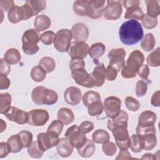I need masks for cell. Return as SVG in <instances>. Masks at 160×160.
<instances>
[{"mask_svg": "<svg viewBox=\"0 0 160 160\" xmlns=\"http://www.w3.org/2000/svg\"><path fill=\"white\" fill-rule=\"evenodd\" d=\"M58 119L64 125L71 124L74 120V114L72 110L68 108H60L57 114Z\"/></svg>", "mask_w": 160, "mask_h": 160, "instance_id": "cell-23", "label": "cell"}, {"mask_svg": "<svg viewBox=\"0 0 160 160\" xmlns=\"http://www.w3.org/2000/svg\"><path fill=\"white\" fill-rule=\"evenodd\" d=\"M131 144L129 148L133 152H139L144 149V142L142 137L136 134H132L130 138Z\"/></svg>", "mask_w": 160, "mask_h": 160, "instance_id": "cell-33", "label": "cell"}, {"mask_svg": "<svg viewBox=\"0 0 160 160\" xmlns=\"http://www.w3.org/2000/svg\"><path fill=\"white\" fill-rule=\"evenodd\" d=\"M63 129V124L59 120H54L49 126L47 131H51L55 132L58 134L60 135Z\"/></svg>", "mask_w": 160, "mask_h": 160, "instance_id": "cell-50", "label": "cell"}, {"mask_svg": "<svg viewBox=\"0 0 160 160\" xmlns=\"http://www.w3.org/2000/svg\"><path fill=\"white\" fill-rule=\"evenodd\" d=\"M12 98L11 94L8 92H2L0 94V112L5 114L11 107Z\"/></svg>", "mask_w": 160, "mask_h": 160, "instance_id": "cell-34", "label": "cell"}, {"mask_svg": "<svg viewBox=\"0 0 160 160\" xmlns=\"http://www.w3.org/2000/svg\"><path fill=\"white\" fill-rule=\"evenodd\" d=\"M28 112L29 114L28 123L30 126H42L47 123L49 118L48 112L44 109H32Z\"/></svg>", "mask_w": 160, "mask_h": 160, "instance_id": "cell-13", "label": "cell"}, {"mask_svg": "<svg viewBox=\"0 0 160 160\" xmlns=\"http://www.w3.org/2000/svg\"><path fill=\"white\" fill-rule=\"evenodd\" d=\"M4 115L9 121L21 125L28 123L29 119L28 112L14 106H11Z\"/></svg>", "mask_w": 160, "mask_h": 160, "instance_id": "cell-16", "label": "cell"}, {"mask_svg": "<svg viewBox=\"0 0 160 160\" xmlns=\"http://www.w3.org/2000/svg\"><path fill=\"white\" fill-rule=\"evenodd\" d=\"M31 99L34 103L38 105H52L58 101V96L54 90L39 86L32 89Z\"/></svg>", "mask_w": 160, "mask_h": 160, "instance_id": "cell-4", "label": "cell"}, {"mask_svg": "<svg viewBox=\"0 0 160 160\" xmlns=\"http://www.w3.org/2000/svg\"><path fill=\"white\" fill-rule=\"evenodd\" d=\"M46 72L45 70L39 65L34 66L31 71V77L32 79L37 82L43 81L46 76Z\"/></svg>", "mask_w": 160, "mask_h": 160, "instance_id": "cell-37", "label": "cell"}, {"mask_svg": "<svg viewBox=\"0 0 160 160\" xmlns=\"http://www.w3.org/2000/svg\"><path fill=\"white\" fill-rule=\"evenodd\" d=\"M1 121V132H2L6 129V122H4L2 119H0Z\"/></svg>", "mask_w": 160, "mask_h": 160, "instance_id": "cell-64", "label": "cell"}, {"mask_svg": "<svg viewBox=\"0 0 160 160\" xmlns=\"http://www.w3.org/2000/svg\"><path fill=\"white\" fill-rule=\"evenodd\" d=\"M0 60V74L7 76L11 71V66L4 59Z\"/></svg>", "mask_w": 160, "mask_h": 160, "instance_id": "cell-57", "label": "cell"}, {"mask_svg": "<svg viewBox=\"0 0 160 160\" xmlns=\"http://www.w3.org/2000/svg\"><path fill=\"white\" fill-rule=\"evenodd\" d=\"M126 52L123 48H114L108 52V57L109 59L108 65L114 67L118 71H120L125 65L124 58Z\"/></svg>", "mask_w": 160, "mask_h": 160, "instance_id": "cell-14", "label": "cell"}, {"mask_svg": "<svg viewBox=\"0 0 160 160\" xmlns=\"http://www.w3.org/2000/svg\"><path fill=\"white\" fill-rule=\"evenodd\" d=\"M39 65L41 66L47 73H51L56 68V62L52 58L44 56L39 60Z\"/></svg>", "mask_w": 160, "mask_h": 160, "instance_id": "cell-38", "label": "cell"}, {"mask_svg": "<svg viewBox=\"0 0 160 160\" xmlns=\"http://www.w3.org/2000/svg\"><path fill=\"white\" fill-rule=\"evenodd\" d=\"M11 82L7 76L0 74V89H7L10 86Z\"/></svg>", "mask_w": 160, "mask_h": 160, "instance_id": "cell-59", "label": "cell"}, {"mask_svg": "<svg viewBox=\"0 0 160 160\" xmlns=\"http://www.w3.org/2000/svg\"><path fill=\"white\" fill-rule=\"evenodd\" d=\"M64 98L68 104L71 106H76L81 101L82 92L78 88L70 86L64 91Z\"/></svg>", "mask_w": 160, "mask_h": 160, "instance_id": "cell-19", "label": "cell"}, {"mask_svg": "<svg viewBox=\"0 0 160 160\" xmlns=\"http://www.w3.org/2000/svg\"><path fill=\"white\" fill-rule=\"evenodd\" d=\"M136 131V133L140 135L143 139L144 150H152L156 146L157 138L154 126L148 128H141L137 126Z\"/></svg>", "mask_w": 160, "mask_h": 160, "instance_id": "cell-7", "label": "cell"}, {"mask_svg": "<svg viewBox=\"0 0 160 160\" xmlns=\"http://www.w3.org/2000/svg\"><path fill=\"white\" fill-rule=\"evenodd\" d=\"M122 9L121 1H107L103 15L105 19L110 21H115L118 19L122 14Z\"/></svg>", "mask_w": 160, "mask_h": 160, "instance_id": "cell-12", "label": "cell"}, {"mask_svg": "<svg viewBox=\"0 0 160 160\" xmlns=\"http://www.w3.org/2000/svg\"><path fill=\"white\" fill-rule=\"evenodd\" d=\"M65 138L73 148L76 149L81 148L87 141L86 134L76 124L71 126L67 129L65 133Z\"/></svg>", "mask_w": 160, "mask_h": 160, "instance_id": "cell-8", "label": "cell"}, {"mask_svg": "<svg viewBox=\"0 0 160 160\" xmlns=\"http://www.w3.org/2000/svg\"><path fill=\"white\" fill-rule=\"evenodd\" d=\"M39 37L36 30L29 29L25 31L22 36V49L28 55H33L38 52L39 48L38 42Z\"/></svg>", "mask_w": 160, "mask_h": 160, "instance_id": "cell-5", "label": "cell"}, {"mask_svg": "<svg viewBox=\"0 0 160 160\" xmlns=\"http://www.w3.org/2000/svg\"><path fill=\"white\" fill-rule=\"evenodd\" d=\"M104 110L103 104L101 101L94 102L88 107V114L91 116H96L102 114Z\"/></svg>", "mask_w": 160, "mask_h": 160, "instance_id": "cell-43", "label": "cell"}, {"mask_svg": "<svg viewBox=\"0 0 160 160\" xmlns=\"http://www.w3.org/2000/svg\"><path fill=\"white\" fill-rule=\"evenodd\" d=\"M74 148L66 138H61L56 146L58 154L62 158H68L71 155Z\"/></svg>", "mask_w": 160, "mask_h": 160, "instance_id": "cell-22", "label": "cell"}, {"mask_svg": "<svg viewBox=\"0 0 160 160\" xmlns=\"http://www.w3.org/2000/svg\"><path fill=\"white\" fill-rule=\"evenodd\" d=\"M51 24L50 18L44 14L38 15L36 17L34 21V27L35 30L41 32L48 29Z\"/></svg>", "mask_w": 160, "mask_h": 160, "instance_id": "cell-24", "label": "cell"}, {"mask_svg": "<svg viewBox=\"0 0 160 160\" xmlns=\"http://www.w3.org/2000/svg\"><path fill=\"white\" fill-rule=\"evenodd\" d=\"M148 64L152 67H158L160 65V48L158 47L151 52L146 58Z\"/></svg>", "mask_w": 160, "mask_h": 160, "instance_id": "cell-40", "label": "cell"}, {"mask_svg": "<svg viewBox=\"0 0 160 160\" xmlns=\"http://www.w3.org/2000/svg\"><path fill=\"white\" fill-rule=\"evenodd\" d=\"M80 129L85 134L91 132L94 129V123L89 121H82L79 126Z\"/></svg>", "mask_w": 160, "mask_h": 160, "instance_id": "cell-56", "label": "cell"}, {"mask_svg": "<svg viewBox=\"0 0 160 160\" xmlns=\"http://www.w3.org/2000/svg\"><path fill=\"white\" fill-rule=\"evenodd\" d=\"M139 5L140 4H135L128 8L124 14V18L135 20H142L144 14L142 9L139 7Z\"/></svg>", "mask_w": 160, "mask_h": 160, "instance_id": "cell-25", "label": "cell"}, {"mask_svg": "<svg viewBox=\"0 0 160 160\" xmlns=\"http://www.w3.org/2000/svg\"><path fill=\"white\" fill-rule=\"evenodd\" d=\"M14 6V2L12 0H1L0 1V10L2 12H8Z\"/></svg>", "mask_w": 160, "mask_h": 160, "instance_id": "cell-54", "label": "cell"}, {"mask_svg": "<svg viewBox=\"0 0 160 160\" xmlns=\"http://www.w3.org/2000/svg\"><path fill=\"white\" fill-rule=\"evenodd\" d=\"M92 139L97 144H103L109 141V134L104 129H96L92 134Z\"/></svg>", "mask_w": 160, "mask_h": 160, "instance_id": "cell-36", "label": "cell"}, {"mask_svg": "<svg viewBox=\"0 0 160 160\" xmlns=\"http://www.w3.org/2000/svg\"><path fill=\"white\" fill-rule=\"evenodd\" d=\"M106 68L103 63H99L93 69L91 73L94 82V86L100 87L103 85L106 79Z\"/></svg>", "mask_w": 160, "mask_h": 160, "instance_id": "cell-20", "label": "cell"}, {"mask_svg": "<svg viewBox=\"0 0 160 160\" xmlns=\"http://www.w3.org/2000/svg\"><path fill=\"white\" fill-rule=\"evenodd\" d=\"M124 102L126 108L132 112L137 111L140 108V103L138 100L131 96H127L125 98Z\"/></svg>", "mask_w": 160, "mask_h": 160, "instance_id": "cell-45", "label": "cell"}, {"mask_svg": "<svg viewBox=\"0 0 160 160\" xmlns=\"http://www.w3.org/2000/svg\"><path fill=\"white\" fill-rule=\"evenodd\" d=\"M23 13H24V20L23 21H26L28 20V19L31 18V17L34 16V12L32 9V8H31V6H29V4L26 1V2L21 6Z\"/></svg>", "mask_w": 160, "mask_h": 160, "instance_id": "cell-53", "label": "cell"}, {"mask_svg": "<svg viewBox=\"0 0 160 160\" xmlns=\"http://www.w3.org/2000/svg\"><path fill=\"white\" fill-rule=\"evenodd\" d=\"M147 13L146 14L151 18H157L160 13L159 1L156 0H146Z\"/></svg>", "mask_w": 160, "mask_h": 160, "instance_id": "cell-31", "label": "cell"}, {"mask_svg": "<svg viewBox=\"0 0 160 160\" xmlns=\"http://www.w3.org/2000/svg\"><path fill=\"white\" fill-rule=\"evenodd\" d=\"M26 2L32 8L34 16L46 8V2L44 0H28Z\"/></svg>", "mask_w": 160, "mask_h": 160, "instance_id": "cell-41", "label": "cell"}, {"mask_svg": "<svg viewBox=\"0 0 160 160\" xmlns=\"http://www.w3.org/2000/svg\"><path fill=\"white\" fill-rule=\"evenodd\" d=\"M78 152L82 158L91 157L95 152L96 146L92 140L87 139L86 142L79 148L77 149Z\"/></svg>", "mask_w": 160, "mask_h": 160, "instance_id": "cell-26", "label": "cell"}, {"mask_svg": "<svg viewBox=\"0 0 160 160\" xmlns=\"http://www.w3.org/2000/svg\"><path fill=\"white\" fill-rule=\"evenodd\" d=\"M28 152L29 156L35 159L41 158L44 154V151L39 147L37 141L32 142L28 147Z\"/></svg>", "mask_w": 160, "mask_h": 160, "instance_id": "cell-42", "label": "cell"}, {"mask_svg": "<svg viewBox=\"0 0 160 160\" xmlns=\"http://www.w3.org/2000/svg\"><path fill=\"white\" fill-rule=\"evenodd\" d=\"M151 103L152 106L156 107H159L160 106V91L159 90H157L155 91L151 99Z\"/></svg>", "mask_w": 160, "mask_h": 160, "instance_id": "cell-60", "label": "cell"}, {"mask_svg": "<svg viewBox=\"0 0 160 160\" xmlns=\"http://www.w3.org/2000/svg\"><path fill=\"white\" fill-rule=\"evenodd\" d=\"M9 152H11V149L8 142H1L0 143V158L6 157Z\"/></svg>", "mask_w": 160, "mask_h": 160, "instance_id": "cell-58", "label": "cell"}, {"mask_svg": "<svg viewBox=\"0 0 160 160\" xmlns=\"http://www.w3.org/2000/svg\"><path fill=\"white\" fill-rule=\"evenodd\" d=\"M71 71V76L76 84L88 88L94 87L92 76L86 71L85 68H79Z\"/></svg>", "mask_w": 160, "mask_h": 160, "instance_id": "cell-11", "label": "cell"}, {"mask_svg": "<svg viewBox=\"0 0 160 160\" xmlns=\"http://www.w3.org/2000/svg\"><path fill=\"white\" fill-rule=\"evenodd\" d=\"M59 136L55 132L51 131L39 133L37 136V142L39 147L44 152L50 148L56 146L59 141Z\"/></svg>", "mask_w": 160, "mask_h": 160, "instance_id": "cell-9", "label": "cell"}, {"mask_svg": "<svg viewBox=\"0 0 160 160\" xmlns=\"http://www.w3.org/2000/svg\"><path fill=\"white\" fill-rule=\"evenodd\" d=\"M105 51L106 46L102 42H96L89 47L88 54L91 58L97 60L104 54Z\"/></svg>", "mask_w": 160, "mask_h": 160, "instance_id": "cell-29", "label": "cell"}, {"mask_svg": "<svg viewBox=\"0 0 160 160\" xmlns=\"http://www.w3.org/2000/svg\"><path fill=\"white\" fill-rule=\"evenodd\" d=\"M156 118L155 112L150 110H146L140 114L137 126L141 128H148L154 126Z\"/></svg>", "mask_w": 160, "mask_h": 160, "instance_id": "cell-21", "label": "cell"}, {"mask_svg": "<svg viewBox=\"0 0 160 160\" xmlns=\"http://www.w3.org/2000/svg\"><path fill=\"white\" fill-rule=\"evenodd\" d=\"M18 134L21 139L24 148H28L32 143L33 136L31 132L27 130H23L19 132Z\"/></svg>", "mask_w": 160, "mask_h": 160, "instance_id": "cell-44", "label": "cell"}, {"mask_svg": "<svg viewBox=\"0 0 160 160\" xmlns=\"http://www.w3.org/2000/svg\"><path fill=\"white\" fill-rule=\"evenodd\" d=\"M144 54L139 50H134L129 54L126 64L121 69V76L125 79H131L136 76L139 67L143 64Z\"/></svg>", "mask_w": 160, "mask_h": 160, "instance_id": "cell-3", "label": "cell"}, {"mask_svg": "<svg viewBox=\"0 0 160 160\" xmlns=\"http://www.w3.org/2000/svg\"><path fill=\"white\" fill-rule=\"evenodd\" d=\"M79 68H85V62L82 59H71L69 62V69L73 70Z\"/></svg>", "mask_w": 160, "mask_h": 160, "instance_id": "cell-55", "label": "cell"}, {"mask_svg": "<svg viewBox=\"0 0 160 160\" xmlns=\"http://www.w3.org/2000/svg\"><path fill=\"white\" fill-rule=\"evenodd\" d=\"M8 18L9 21L13 23L16 24L21 21L24 20V13L22 9L21 6H14L8 13Z\"/></svg>", "mask_w": 160, "mask_h": 160, "instance_id": "cell-28", "label": "cell"}, {"mask_svg": "<svg viewBox=\"0 0 160 160\" xmlns=\"http://www.w3.org/2000/svg\"><path fill=\"white\" fill-rule=\"evenodd\" d=\"M107 127L112 131L116 144L119 149H128L130 146L131 139L127 129L128 121H113L109 119Z\"/></svg>", "mask_w": 160, "mask_h": 160, "instance_id": "cell-2", "label": "cell"}, {"mask_svg": "<svg viewBox=\"0 0 160 160\" xmlns=\"http://www.w3.org/2000/svg\"><path fill=\"white\" fill-rule=\"evenodd\" d=\"M158 18H151L148 16L146 14L144 15L143 18L141 20L142 26L146 29H153L158 25Z\"/></svg>", "mask_w": 160, "mask_h": 160, "instance_id": "cell-47", "label": "cell"}, {"mask_svg": "<svg viewBox=\"0 0 160 160\" xmlns=\"http://www.w3.org/2000/svg\"><path fill=\"white\" fill-rule=\"evenodd\" d=\"M102 150L105 155L108 156H112L117 151L116 144L112 141H108L102 144Z\"/></svg>", "mask_w": 160, "mask_h": 160, "instance_id": "cell-46", "label": "cell"}, {"mask_svg": "<svg viewBox=\"0 0 160 160\" xmlns=\"http://www.w3.org/2000/svg\"><path fill=\"white\" fill-rule=\"evenodd\" d=\"M89 46L85 42H73L68 50L71 59H84L88 54Z\"/></svg>", "mask_w": 160, "mask_h": 160, "instance_id": "cell-15", "label": "cell"}, {"mask_svg": "<svg viewBox=\"0 0 160 160\" xmlns=\"http://www.w3.org/2000/svg\"><path fill=\"white\" fill-rule=\"evenodd\" d=\"M105 2L104 0L89 1L87 11V16L92 19H98L101 17L104 8Z\"/></svg>", "mask_w": 160, "mask_h": 160, "instance_id": "cell-17", "label": "cell"}, {"mask_svg": "<svg viewBox=\"0 0 160 160\" xmlns=\"http://www.w3.org/2000/svg\"><path fill=\"white\" fill-rule=\"evenodd\" d=\"M55 33L51 31H47L42 33L39 37V40L45 45H51L54 40Z\"/></svg>", "mask_w": 160, "mask_h": 160, "instance_id": "cell-48", "label": "cell"}, {"mask_svg": "<svg viewBox=\"0 0 160 160\" xmlns=\"http://www.w3.org/2000/svg\"><path fill=\"white\" fill-rule=\"evenodd\" d=\"M7 142L10 148L11 152L12 153L19 152L22 150V148H24L22 142L18 134L10 136L8 138Z\"/></svg>", "mask_w": 160, "mask_h": 160, "instance_id": "cell-30", "label": "cell"}, {"mask_svg": "<svg viewBox=\"0 0 160 160\" xmlns=\"http://www.w3.org/2000/svg\"><path fill=\"white\" fill-rule=\"evenodd\" d=\"M72 36L71 30L62 29L56 34L53 40L54 48L59 52H68L71 43Z\"/></svg>", "mask_w": 160, "mask_h": 160, "instance_id": "cell-6", "label": "cell"}, {"mask_svg": "<svg viewBox=\"0 0 160 160\" xmlns=\"http://www.w3.org/2000/svg\"><path fill=\"white\" fill-rule=\"evenodd\" d=\"M119 36L125 45L131 46L138 43L144 36L143 29L137 20L129 19L124 22L119 28Z\"/></svg>", "mask_w": 160, "mask_h": 160, "instance_id": "cell-1", "label": "cell"}, {"mask_svg": "<svg viewBox=\"0 0 160 160\" xmlns=\"http://www.w3.org/2000/svg\"><path fill=\"white\" fill-rule=\"evenodd\" d=\"M149 68L147 64H142L138 70L137 73L143 80H147L149 75Z\"/></svg>", "mask_w": 160, "mask_h": 160, "instance_id": "cell-52", "label": "cell"}, {"mask_svg": "<svg viewBox=\"0 0 160 160\" xmlns=\"http://www.w3.org/2000/svg\"><path fill=\"white\" fill-rule=\"evenodd\" d=\"M71 31L75 42H85L89 37L88 28L82 22H78L73 25Z\"/></svg>", "mask_w": 160, "mask_h": 160, "instance_id": "cell-18", "label": "cell"}, {"mask_svg": "<svg viewBox=\"0 0 160 160\" xmlns=\"http://www.w3.org/2000/svg\"><path fill=\"white\" fill-rule=\"evenodd\" d=\"M118 72V70L114 67L111 65H108L106 71V79L109 81L115 80L117 78Z\"/></svg>", "mask_w": 160, "mask_h": 160, "instance_id": "cell-51", "label": "cell"}, {"mask_svg": "<svg viewBox=\"0 0 160 160\" xmlns=\"http://www.w3.org/2000/svg\"><path fill=\"white\" fill-rule=\"evenodd\" d=\"M136 94L138 97L144 96L148 91V84L142 80L138 81L136 84Z\"/></svg>", "mask_w": 160, "mask_h": 160, "instance_id": "cell-49", "label": "cell"}, {"mask_svg": "<svg viewBox=\"0 0 160 160\" xmlns=\"http://www.w3.org/2000/svg\"><path fill=\"white\" fill-rule=\"evenodd\" d=\"M101 101V96L99 92L94 91H88L86 92L82 96V102L86 107H88L91 103Z\"/></svg>", "mask_w": 160, "mask_h": 160, "instance_id": "cell-39", "label": "cell"}, {"mask_svg": "<svg viewBox=\"0 0 160 160\" xmlns=\"http://www.w3.org/2000/svg\"><path fill=\"white\" fill-rule=\"evenodd\" d=\"M134 159L132 158L131 154L129 152L128 149L126 150H120L118 156L116 157V160L120 159Z\"/></svg>", "mask_w": 160, "mask_h": 160, "instance_id": "cell-61", "label": "cell"}, {"mask_svg": "<svg viewBox=\"0 0 160 160\" xmlns=\"http://www.w3.org/2000/svg\"><path fill=\"white\" fill-rule=\"evenodd\" d=\"M3 59L10 65H13L19 62L21 59V56L16 48H11L6 51Z\"/></svg>", "mask_w": 160, "mask_h": 160, "instance_id": "cell-27", "label": "cell"}, {"mask_svg": "<svg viewBox=\"0 0 160 160\" xmlns=\"http://www.w3.org/2000/svg\"><path fill=\"white\" fill-rule=\"evenodd\" d=\"M141 159H155V154H152L151 153L144 154Z\"/></svg>", "mask_w": 160, "mask_h": 160, "instance_id": "cell-63", "label": "cell"}, {"mask_svg": "<svg viewBox=\"0 0 160 160\" xmlns=\"http://www.w3.org/2000/svg\"><path fill=\"white\" fill-rule=\"evenodd\" d=\"M124 7L127 9L128 8L135 5V4H140V1L138 0H126L122 1Z\"/></svg>", "mask_w": 160, "mask_h": 160, "instance_id": "cell-62", "label": "cell"}, {"mask_svg": "<svg viewBox=\"0 0 160 160\" xmlns=\"http://www.w3.org/2000/svg\"><path fill=\"white\" fill-rule=\"evenodd\" d=\"M89 1L78 0L73 3V11L78 16H87V11Z\"/></svg>", "mask_w": 160, "mask_h": 160, "instance_id": "cell-35", "label": "cell"}, {"mask_svg": "<svg viewBox=\"0 0 160 160\" xmlns=\"http://www.w3.org/2000/svg\"><path fill=\"white\" fill-rule=\"evenodd\" d=\"M121 102L116 96H109L104 101L103 108L108 118L112 119L116 118L121 112Z\"/></svg>", "mask_w": 160, "mask_h": 160, "instance_id": "cell-10", "label": "cell"}, {"mask_svg": "<svg viewBox=\"0 0 160 160\" xmlns=\"http://www.w3.org/2000/svg\"><path fill=\"white\" fill-rule=\"evenodd\" d=\"M155 44V38L152 33L149 32L143 36L141 41V47L145 51L150 52L154 49Z\"/></svg>", "mask_w": 160, "mask_h": 160, "instance_id": "cell-32", "label": "cell"}]
</instances>
